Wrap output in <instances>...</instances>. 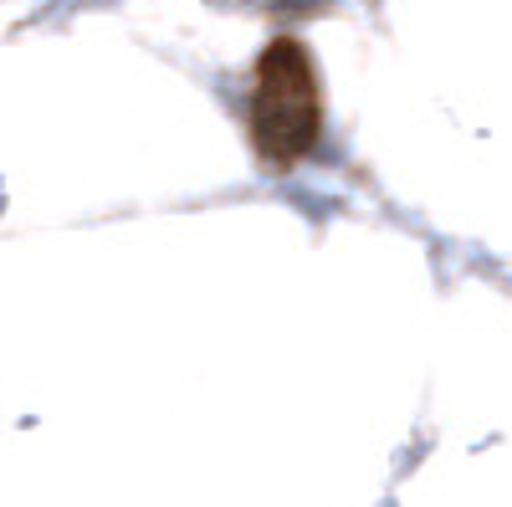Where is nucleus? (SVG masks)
I'll use <instances>...</instances> for the list:
<instances>
[{
    "instance_id": "1",
    "label": "nucleus",
    "mask_w": 512,
    "mask_h": 507,
    "mask_svg": "<svg viewBox=\"0 0 512 507\" xmlns=\"http://www.w3.org/2000/svg\"><path fill=\"white\" fill-rule=\"evenodd\" d=\"M251 134L267 164H297L318 139V77L297 41H272L256 62Z\"/></svg>"
}]
</instances>
